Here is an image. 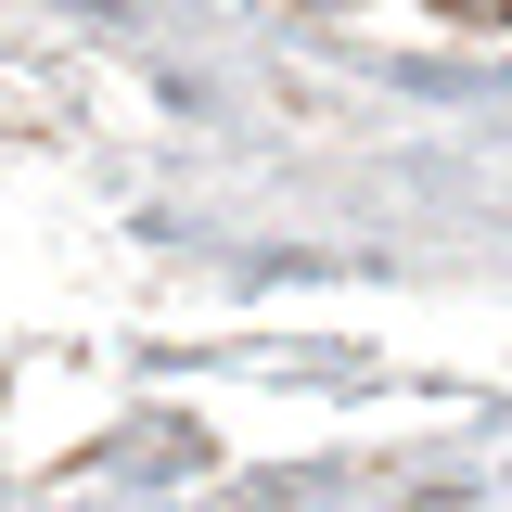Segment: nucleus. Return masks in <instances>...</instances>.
<instances>
[{"mask_svg":"<svg viewBox=\"0 0 512 512\" xmlns=\"http://www.w3.org/2000/svg\"><path fill=\"white\" fill-rule=\"evenodd\" d=\"M448 13H512V0H448Z\"/></svg>","mask_w":512,"mask_h":512,"instance_id":"nucleus-1","label":"nucleus"}]
</instances>
